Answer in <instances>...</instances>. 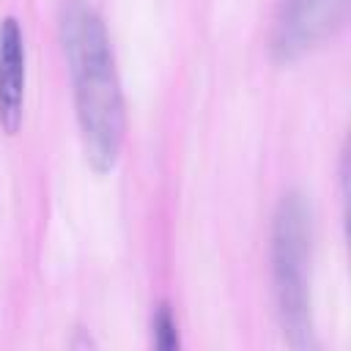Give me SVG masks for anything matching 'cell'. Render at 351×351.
<instances>
[{
    "instance_id": "2",
    "label": "cell",
    "mask_w": 351,
    "mask_h": 351,
    "mask_svg": "<svg viewBox=\"0 0 351 351\" xmlns=\"http://www.w3.org/2000/svg\"><path fill=\"white\" fill-rule=\"evenodd\" d=\"M271 282L285 340L313 348L310 321V208L299 192L282 195L271 222Z\"/></svg>"
},
{
    "instance_id": "5",
    "label": "cell",
    "mask_w": 351,
    "mask_h": 351,
    "mask_svg": "<svg viewBox=\"0 0 351 351\" xmlns=\"http://www.w3.org/2000/svg\"><path fill=\"white\" fill-rule=\"evenodd\" d=\"M151 329H154V346L162 348V351H170L178 346V332H176V318L170 313L167 304H159L154 321H151Z\"/></svg>"
},
{
    "instance_id": "1",
    "label": "cell",
    "mask_w": 351,
    "mask_h": 351,
    "mask_svg": "<svg viewBox=\"0 0 351 351\" xmlns=\"http://www.w3.org/2000/svg\"><path fill=\"white\" fill-rule=\"evenodd\" d=\"M58 27L74 85L77 126L85 159L93 170L107 173L118 162L126 132L123 93L107 27L88 0H66Z\"/></svg>"
},
{
    "instance_id": "3",
    "label": "cell",
    "mask_w": 351,
    "mask_h": 351,
    "mask_svg": "<svg viewBox=\"0 0 351 351\" xmlns=\"http://www.w3.org/2000/svg\"><path fill=\"white\" fill-rule=\"evenodd\" d=\"M348 16V0H280L271 49L274 58L291 63L307 49L335 36Z\"/></svg>"
},
{
    "instance_id": "4",
    "label": "cell",
    "mask_w": 351,
    "mask_h": 351,
    "mask_svg": "<svg viewBox=\"0 0 351 351\" xmlns=\"http://www.w3.org/2000/svg\"><path fill=\"white\" fill-rule=\"evenodd\" d=\"M25 38L14 16L0 22V126L14 134L22 123L25 107Z\"/></svg>"
}]
</instances>
